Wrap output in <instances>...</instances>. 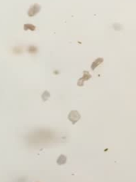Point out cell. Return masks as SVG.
<instances>
[{"label": "cell", "instance_id": "7a4b0ae2", "mask_svg": "<svg viewBox=\"0 0 136 182\" xmlns=\"http://www.w3.org/2000/svg\"><path fill=\"white\" fill-rule=\"evenodd\" d=\"M41 5H39L38 4H34V5L31 6L30 9H28V16L32 17V16H35L37 14H38L39 12H41Z\"/></svg>", "mask_w": 136, "mask_h": 182}, {"label": "cell", "instance_id": "52a82bcc", "mask_svg": "<svg viewBox=\"0 0 136 182\" xmlns=\"http://www.w3.org/2000/svg\"><path fill=\"white\" fill-rule=\"evenodd\" d=\"M50 93L48 91H45L43 94V95H42V99H43V101H46V100L48 99V98L50 97Z\"/></svg>", "mask_w": 136, "mask_h": 182}, {"label": "cell", "instance_id": "8992f818", "mask_svg": "<svg viewBox=\"0 0 136 182\" xmlns=\"http://www.w3.org/2000/svg\"><path fill=\"white\" fill-rule=\"evenodd\" d=\"M24 28L25 31H27V30L35 31V26H34V25H32V24H25Z\"/></svg>", "mask_w": 136, "mask_h": 182}, {"label": "cell", "instance_id": "277c9868", "mask_svg": "<svg viewBox=\"0 0 136 182\" xmlns=\"http://www.w3.org/2000/svg\"><path fill=\"white\" fill-rule=\"evenodd\" d=\"M103 61H104V58H98L97 59H96L95 61L92 63V64H91V70H95V68H97V67H98L100 64H102Z\"/></svg>", "mask_w": 136, "mask_h": 182}, {"label": "cell", "instance_id": "3957f363", "mask_svg": "<svg viewBox=\"0 0 136 182\" xmlns=\"http://www.w3.org/2000/svg\"><path fill=\"white\" fill-rule=\"evenodd\" d=\"M91 78V74H90L88 71L85 70L83 72V76L81 77V78H79L78 81H77V85H78V86H80V87L83 86L84 83H85V81L89 80Z\"/></svg>", "mask_w": 136, "mask_h": 182}, {"label": "cell", "instance_id": "5b68a950", "mask_svg": "<svg viewBox=\"0 0 136 182\" xmlns=\"http://www.w3.org/2000/svg\"><path fill=\"white\" fill-rule=\"evenodd\" d=\"M66 161H67L66 156L63 155V154H60V156L57 160V163L59 165H62V164H65Z\"/></svg>", "mask_w": 136, "mask_h": 182}, {"label": "cell", "instance_id": "6da1fadb", "mask_svg": "<svg viewBox=\"0 0 136 182\" xmlns=\"http://www.w3.org/2000/svg\"><path fill=\"white\" fill-rule=\"evenodd\" d=\"M68 120L72 122V125H75L79 120H80L81 115L79 114V112L77 111V110H72V111H70V113L68 114Z\"/></svg>", "mask_w": 136, "mask_h": 182}]
</instances>
